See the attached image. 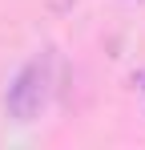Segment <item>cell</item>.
Masks as SVG:
<instances>
[{
	"mask_svg": "<svg viewBox=\"0 0 145 150\" xmlns=\"http://www.w3.org/2000/svg\"><path fill=\"white\" fill-rule=\"evenodd\" d=\"M48 81H52V65H48V57H32L20 73L12 77V85H8V93H4V110H8V118H16V122H32V118L45 110V101H48Z\"/></svg>",
	"mask_w": 145,
	"mask_h": 150,
	"instance_id": "1",
	"label": "cell"
},
{
	"mask_svg": "<svg viewBox=\"0 0 145 150\" xmlns=\"http://www.w3.org/2000/svg\"><path fill=\"white\" fill-rule=\"evenodd\" d=\"M72 4H77V0H52V12H69Z\"/></svg>",
	"mask_w": 145,
	"mask_h": 150,
	"instance_id": "2",
	"label": "cell"
},
{
	"mask_svg": "<svg viewBox=\"0 0 145 150\" xmlns=\"http://www.w3.org/2000/svg\"><path fill=\"white\" fill-rule=\"evenodd\" d=\"M137 81H141V93H145V69H141V77H137Z\"/></svg>",
	"mask_w": 145,
	"mask_h": 150,
	"instance_id": "3",
	"label": "cell"
}]
</instances>
